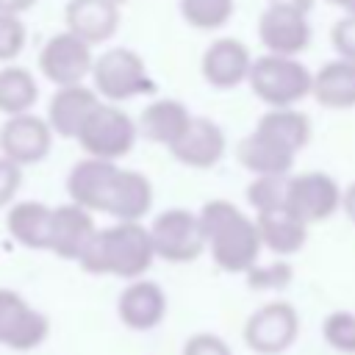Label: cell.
Instances as JSON below:
<instances>
[{
	"mask_svg": "<svg viewBox=\"0 0 355 355\" xmlns=\"http://www.w3.org/2000/svg\"><path fill=\"white\" fill-rule=\"evenodd\" d=\"M200 225L205 233V250L214 263L230 275H247L258 266L263 250L261 233L252 216H247L230 200H208L200 208Z\"/></svg>",
	"mask_w": 355,
	"mask_h": 355,
	"instance_id": "1",
	"label": "cell"
},
{
	"mask_svg": "<svg viewBox=\"0 0 355 355\" xmlns=\"http://www.w3.org/2000/svg\"><path fill=\"white\" fill-rule=\"evenodd\" d=\"M153 261L155 250L150 227H144L141 222H116L111 227H97L78 266L89 275H111L133 283L144 277Z\"/></svg>",
	"mask_w": 355,
	"mask_h": 355,
	"instance_id": "2",
	"label": "cell"
},
{
	"mask_svg": "<svg viewBox=\"0 0 355 355\" xmlns=\"http://www.w3.org/2000/svg\"><path fill=\"white\" fill-rule=\"evenodd\" d=\"M252 94L263 100L269 108H294L300 100H305L313 89L311 69L297 58L283 55H258L252 61L250 78H247Z\"/></svg>",
	"mask_w": 355,
	"mask_h": 355,
	"instance_id": "3",
	"label": "cell"
},
{
	"mask_svg": "<svg viewBox=\"0 0 355 355\" xmlns=\"http://www.w3.org/2000/svg\"><path fill=\"white\" fill-rule=\"evenodd\" d=\"M92 83L97 97H105L108 103H125L139 94L155 92V80L147 72L144 58L130 47H108L94 58L92 67Z\"/></svg>",
	"mask_w": 355,
	"mask_h": 355,
	"instance_id": "4",
	"label": "cell"
},
{
	"mask_svg": "<svg viewBox=\"0 0 355 355\" xmlns=\"http://www.w3.org/2000/svg\"><path fill=\"white\" fill-rule=\"evenodd\" d=\"M139 139V125L114 103H100L78 133V144L89 158L114 161L128 155Z\"/></svg>",
	"mask_w": 355,
	"mask_h": 355,
	"instance_id": "5",
	"label": "cell"
},
{
	"mask_svg": "<svg viewBox=\"0 0 355 355\" xmlns=\"http://www.w3.org/2000/svg\"><path fill=\"white\" fill-rule=\"evenodd\" d=\"M150 239L155 258L169 263H191L205 252V233L200 225V214L189 208H166L150 225Z\"/></svg>",
	"mask_w": 355,
	"mask_h": 355,
	"instance_id": "6",
	"label": "cell"
},
{
	"mask_svg": "<svg viewBox=\"0 0 355 355\" xmlns=\"http://www.w3.org/2000/svg\"><path fill=\"white\" fill-rule=\"evenodd\" d=\"M300 336V313L286 300L255 308L244 322V344L258 355H280Z\"/></svg>",
	"mask_w": 355,
	"mask_h": 355,
	"instance_id": "7",
	"label": "cell"
},
{
	"mask_svg": "<svg viewBox=\"0 0 355 355\" xmlns=\"http://www.w3.org/2000/svg\"><path fill=\"white\" fill-rule=\"evenodd\" d=\"M341 186L327 172H300L286 180V208L308 227L330 219L341 208Z\"/></svg>",
	"mask_w": 355,
	"mask_h": 355,
	"instance_id": "8",
	"label": "cell"
},
{
	"mask_svg": "<svg viewBox=\"0 0 355 355\" xmlns=\"http://www.w3.org/2000/svg\"><path fill=\"white\" fill-rule=\"evenodd\" d=\"M92 67H94L92 44L72 36L69 31L50 36L39 50V69L58 89L80 86L83 78L92 75Z\"/></svg>",
	"mask_w": 355,
	"mask_h": 355,
	"instance_id": "9",
	"label": "cell"
},
{
	"mask_svg": "<svg viewBox=\"0 0 355 355\" xmlns=\"http://www.w3.org/2000/svg\"><path fill=\"white\" fill-rule=\"evenodd\" d=\"M50 336V319L36 311L22 294L0 288V347L31 352Z\"/></svg>",
	"mask_w": 355,
	"mask_h": 355,
	"instance_id": "10",
	"label": "cell"
},
{
	"mask_svg": "<svg viewBox=\"0 0 355 355\" xmlns=\"http://www.w3.org/2000/svg\"><path fill=\"white\" fill-rule=\"evenodd\" d=\"M119 172L122 166H116L114 161L83 158L67 175V194L89 214H108Z\"/></svg>",
	"mask_w": 355,
	"mask_h": 355,
	"instance_id": "11",
	"label": "cell"
},
{
	"mask_svg": "<svg viewBox=\"0 0 355 355\" xmlns=\"http://www.w3.org/2000/svg\"><path fill=\"white\" fill-rule=\"evenodd\" d=\"M50 147H53V130L44 116L17 114V116H6V122L0 125V153L3 158L19 166L44 161Z\"/></svg>",
	"mask_w": 355,
	"mask_h": 355,
	"instance_id": "12",
	"label": "cell"
},
{
	"mask_svg": "<svg viewBox=\"0 0 355 355\" xmlns=\"http://www.w3.org/2000/svg\"><path fill=\"white\" fill-rule=\"evenodd\" d=\"M258 39L269 55L297 58L311 44L308 14L280 6H266L258 19Z\"/></svg>",
	"mask_w": 355,
	"mask_h": 355,
	"instance_id": "13",
	"label": "cell"
},
{
	"mask_svg": "<svg viewBox=\"0 0 355 355\" xmlns=\"http://www.w3.org/2000/svg\"><path fill=\"white\" fill-rule=\"evenodd\" d=\"M252 61L255 58L250 55L244 42H239L233 36H222L205 47L202 61H200V72H202V80L208 86L233 89L250 78Z\"/></svg>",
	"mask_w": 355,
	"mask_h": 355,
	"instance_id": "14",
	"label": "cell"
},
{
	"mask_svg": "<svg viewBox=\"0 0 355 355\" xmlns=\"http://www.w3.org/2000/svg\"><path fill=\"white\" fill-rule=\"evenodd\" d=\"M116 316L128 330L147 333L166 316V294L155 280H133L116 297Z\"/></svg>",
	"mask_w": 355,
	"mask_h": 355,
	"instance_id": "15",
	"label": "cell"
},
{
	"mask_svg": "<svg viewBox=\"0 0 355 355\" xmlns=\"http://www.w3.org/2000/svg\"><path fill=\"white\" fill-rule=\"evenodd\" d=\"M227 150V139L225 130L208 119V116H194L189 130L180 136V141L169 150L175 155L178 164L191 166V169H211L222 161Z\"/></svg>",
	"mask_w": 355,
	"mask_h": 355,
	"instance_id": "16",
	"label": "cell"
},
{
	"mask_svg": "<svg viewBox=\"0 0 355 355\" xmlns=\"http://www.w3.org/2000/svg\"><path fill=\"white\" fill-rule=\"evenodd\" d=\"M97 225L94 216L75 205V202H64L53 208V227H50V252H55L64 261H80L83 250L89 247V241L94 239Z\"/></svg>",
	"mask_w": 355,
	"mask_h": 355,
	"instance_id": "17",
	"label": "cell"
},
{
	"mask_svg": "<svg viewBox=\"0 0 355 355\" xmlns=\"http://www.w3.org/2000/svg\"><path fill=\"white\" fill-rule=\"evenodd\" d=\"M67 31L86 44L108 42L119 28V3L116 0H67L64 8Z\"/></svg>",
	"mask_w": 355,
	"mask_h": 355,
	"instance_id": "18",
	"label": "cell"
},
{
	"mask_svg": "<svg viewBox=\"0 0 355 355\" xmlns=\"http://www.w3.org/2000/svg\"><path fill=\"white\" fill-rule=\"evenodd\" d=\"M100 105V97L94 89L80 86H64L55 89L50 103H47V125L53 130V136L58 139H78L83 122L89 119V114Z\"/></svg>",
	"mask_w": 355,
	"mask_h": 355,
	"instance_id": "19",
	"label": "cell"
},
{
	"mask_svg": "<svg viewBox=\"0 0 355 355\" xmlns=\"http://www.w3.org/2000/svg\"><path fill=\"white\" fill-rule=\"evenodd\" d=\"M236 155H239V164L255 178H288L294 166V153L277 144L275 139L258 133L255 128L239 141Z\"/></svg>",
	"mask_w": 355,
	"mask_h": 355,
	"instance_id": "20",
	"label": "cell"
},
{
	"mask_svg": "<svg viewBox=\"0 0 355 355\" xmlns=\"http://www.w3.org/2000/svg\"><path fill=\"white\" fill-rule=\"evenodd\" d=\"M191 114L189 108L175 100V97H161L155 103H150L141 116H139V133L144 139H150L153 144H164V147H175L180 141V136L189 130L191 125Z\"/></svg>",
	"mask_w": 355,
	"mask_h": 355,
	"instance_id": "21",
	"label": "cell"
},
{
	"mask_svg": "<svg viewBox=\"0 0 355 355\" xmlns=\"http://www.w3.org/2000/svg\"><path fill=\"white\" fill-rule=\"evenodd\" d=\"M255 225L261 233V244L275 255H294L308 241V225L297 219L286 205L255 214Z\"/></svg>",
	"mask_w": 355,
	"mask_h": 355,
	"instance_id": "22",
	"label": "cell"
},
{
	"mask_svg": "<svg viewBox=\"0 0 355 355\" xmlns=\"http://www.w3.org/2000/svg\"><path fill=\"white\" fill-rule=\"evenodd\" d=\"M53 208L39 200H19L6 214V230L28 250H50Z\"/></svg>",
	"mask_w": 355,
	"mask_h": 355,
	"instance_id": "23",
	"label": "cell"
},
{
	"mask_svg": "<svg viewBox=\"0 0 355 355\" xmlns=\"http://www.w3.org/2000/svg\"><path fill=\"white\" fill-rule=\"evenodd\" d=\"M313 100L322 108H355V61L333 58L313 75Z\"/></svg>",
	"mask_w": 355,
	"mask_h": 355,
	"instance_id": "24",
	"label": "cell"
},
{
	"mask_svg": "<svg viewBox=\"0 0 355 355\" xmlns=\"http://www.w3.org/2000/svg\"><path fill=\"white\" fill-rule=\"evenodd\" d=\"M153 208V183L139 169H122L111 197L108 216L116 222H141Z\"/></svg>",
	"mask_w": 355,
	"mask_h": 355,
	"instance_id": "25",
	"label": "cell"
},
{
	"mask_svg": "<svg viewBox=\"0 0 355 355\" xmlns=\"http://www.w3.org/2000/svg\"><path fill=\"white\" fill-rule=\"evenodd\" d=\"M255 130L275 139L294 155L311 141V119L297 108H269L255 122Z\"/></svg>",
	"mask_w": 355,
	"mask_h": 355,
	"instance_id": "26",
	"label": "cell"
},
{
	"mask_svg": "<svg viewBox=\"0 0 355 355\" xmlns=\"http://www.w3.org/2000/svg\"><path fill=\"white\" fill-rule=\"evenodd\" d=\"M39 100V83L25 67H0V111L6 116L31 114Z\"/></svg>",
	"mask_w": 355,
	"mask_h": 355,
	"instance_id": "27",
	"label": "cell"
},
{
	"mask_svg": "<svg viewBox=\"0 0 355 355\" xmlns=\"http://www.w3.org/2000/svg\"><path fill=\"white\" fill-rule=\"evenodd\" d=\"M180 17L197 31H216L230 22L236 3L233 0H180Z\"/></svg>",
	"mask_w": 355,
	"mask_h": 355,
	"instance_id": "28",
	"label": "cell"
},
{
	"mask_svg": "<svg viewBox=\"0 0 355 355\" xmlns=\"http://www.w3.org/2000/svg\"><path fill=\"white\" fill-rule=\"evenodd\" d=\"M322 338L330 349L341 355H355V313L352 311H333L322 322Z\"/></svg>",
	"mask_w": 355,
	"mask_h": 355,
	"instance_id": "29",
	"label": "cell"
},
{
	"mask_svg": "<svg viewBox=\"0 0 355 355\" xmlns=\"http://www.w3.org/2000/svg\"><path fill=\"white\" fill-rule=\"evenodd\" d=\"M286 180L288 178H252L247 186V202L255 214L286 205Z\"/></svg>",
	"mask_w": 355,
	"mask_h": 355,
	"instance_id": "30",
	"label": "cell"
},
{
	"mask_svg": "<svg viewBox=\"0 0 355 355\" xmlns=\"http://www.w3.org/2000/svg\"><path fill=\"white\" fill-rule=\"evenodd\" d=\"M294 272L286 261H277V263H269V266H252L247 272V286L250 288H258V291H275V288H286L291 283Z\"/></svg>",
	"mask_w": 355,
	"mask_h": 355,
	"instance_id": "31",
	"label": "cell"
},
{
	"mask_svg": "<svg viewBox=\"0 0 355 355\" xmlns=\"http://www.w3.org/2000/svg\"><path fill=\"white\" fill-rule=\"evenodd\" d=\"M25 22L11 14H0V61H14L25 50Z\"/></svg>",
	"mask_w": 355,
	"mask_h": 355,
	"instance_id": "32",
	"label": "cell"
},
{
	"mask_svg": "<svg viewBox=\"0 0 355 355\" xmlns=\"http://www.w3.org/2000/svg\"><path fill=\"white\" fill-rule=\"evenodd\" d=\"M330 44L338 58L355 61V14H344L341 19H336L330 31Z\"/></svg>",
	"mask_w": 355,
	"mask_h": 355,
	"instance_id": "33",
	"label": "cell"
},
{
	"mask_svg": "<svg viewBox=\"0 0 355 355\" xmlns=\"http://www.w3.org/2000/svg\"><path fill=\"white\" fill-rule=\"evenodd\" d=\"M180 355H233V349L216 333H194L186 338Z\"/></svg>",
	"mask_w": 355,
	"mask_h": 355,
	"instance_id": "34",
	"label": "cell"
},
{
	"mask_svg": "<svg viewBox=\"0 0 355 355\" xmlns=\"http://www.w3.org/2000/svg\"><path fill=\"white\" fill-rule=\"evenodd\" d=\"M19 186H22V166L0 155V208L14 205L11 200L17 197Z\"/></svg>",
	"mask_w": 355,
	"mask_h": 355,
	"instance_id": "35",
	"label": "cell"
},
{
	"mask_svg": "<svg viewBox=\"0 0 355 355\" xmlns=\"http://www.w3.org/2000/svg\"><path fill=\"white\" fill-rule=\"evenodd\" d=\"M36 0H0V14H11V17H19L25 14L28 8H33Z\"/></svg>",
	"mask_w": 355,
	"mask_h": 355,
	"instance_id": "36",
	"label": "cell"
},
{
	"mask_svg": "<svg viewBox=\"0 0 355 355\" xmlns=\"http://www.w3.org/2000/svg\"><path fill=\"white\" fill-rule=\"evenodd\" d=\"M341 208H344V214H347V219L355 225V180L344 189V194H341Z\"/></svg>",
	"mask_w": 355,
	"mask_h": 355,
	"instance_id": "37",
	"label": "cell"
},
{
	"mask_svg": "<svg viewBox=\"0 0 355 355\" xmlns=\"http://www.w3.org/2000/svg\"><path fill=\"white\" fill-rule=\"evenodd\" d=\"M269 6H280V8H294V11H302L308 14L313 0H269Z\"/></svg>",
	"mask_w": 355,
	"mask_h": 355,
	"instance_id": "38",
	"label": "cell"
},
{
	"mask_svg": "<svg viewBox=\"0 0 355 355\" xmlns=\"http://www.w3.org/2000/svg\"><path fill=\"white\" fill-rule=\"evenodd\" d=\"M324 3H330V6H336V8H344V14H347L349 6H352V0H324Z\"/></svg>",
	"mask_w": 355,
	"mask_h": 355,
	"instance_id": "39",
	"label": "cell"
},
{
	"mask_svg": "<svg viewBox=\"0 0 355 355\" xmlns=\"http://www.w3.org/2000/svg\"><path fill=\"white\" fill-rule=\"evenodd\" d=\"M347 14H355V0H352V6H349V11Z\"/></svg>",
	"mask_w": 355,
	"mask_h": 355,
	"instance_id": "40",
	"label": "cell"
},
{
	"mask_svg": "<svg viewBox=\"0 0 355 355\" xmlns=\"http://www.w3.org/2000/svg\"><path fill=\"white\" fill-rule=\"evenodd\" d=\"M116 3H119V6H122V3H128V0H116Z\"/></svg>",
	"mask_w": 355,
	"mask_h": 355,
	"instance_id": "41",
	"label": "cell"
}]
</instances>
